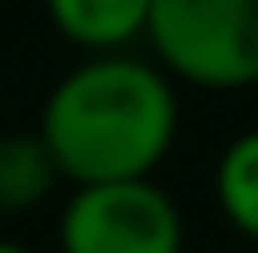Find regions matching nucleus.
I'll use <instances>...</instances> for the list:
<instances>
[{"mask_svg": "<svg viewBox=\"0 0 258 253\" xmlns=\"http://www.w3.org/2000/svg\"><path fill=\"white\" fill-rule=\"evenodd\" d=\"M179 80L154 55L109 50L70 65L40 104V139L70 184L144 179L179 139Z\"/></svg>", "mask_w": 258, "mask_h": 253, "instance_id": "obj_1", "label": "nucleus"}, {"mask_svg": "<svg viewBox=\"0 0 258 253\" xmlns=\"http://www.w3.org/2000/svg\"><path fill=\"white\" fill-rule=\"evenodd\" d=\"M149 55L194 90L258 85V0H154Z\"/></svg>", "mask_w": 258, "mask_h": 253, "instance_id": "obj_2", "label": "nucleus"}, {"mask_svg": "<svg viewBox=\"0 0 258 253\" xmlns=\"http://www.w3.org/2000/svg\"><path fill=\"white\" fill-rule=\"evenodd\" d=\"M60 253H184V214L154 174L70 184Z\"/></svg>", "mask_w": 258, "mask_h": 253, "instance_id": "obj_3", "label": "nucleus"}, {"mask_svg": "<svg viewBox=\"0 0 258 253\" xmlns=\"http://www.w3.org/2000/svg\"><path fill=\"white\" fill-rule=\"evenodd\" d=\"M154 0H45V20L80 55L134 50L149 35Z\"/></svg>", "mask_w": 258, "mask_h": 253, "instance_id": "obj_4", "label": "nucleus"}, {"mask_svg": "<svg viewBox=\"0 0 258 253\" xmlns=\"http://www.w3.org/2000/svg\"><path fill=\"white\" fill-rule=\"evenodd\" d=\"M60 164L50 154V144L40 139V129H15L0 134V214H30L40 209L55 184H60Z\"/></svg>", "mask_w": 258, "mask_h": 253, "instance_id": "obj_5", "label": "nucleus"}, {"mask_svg": "<svg viewBox=\"0 0 258 253\" xmlns=\"http://www.w3.org/2000/svg\"><path fill=\"white\" fill-rule=\"evenodd\" d=\"M214 199L224 209V219L258 243V129H243L214 169Z\"/></svg>", "mask_w": 258, "mask_h": 253, "instance_id": "obj_6", "label": "nucleus"}, {"mask_svg": "<svg viewBox=\"0 0 258 253\" xmlns=\"http://www.w3.org/2000/svg\"><path fill=\"white\" fill-rule=\"evenodd\" d=\"M0 253H35V248H25V243H10V238H0Z\"/></svg>", "mask_w": 258, "mask_h": 253, "instance_id": "obj_7", "label": "nucleus"}]
</instances>
